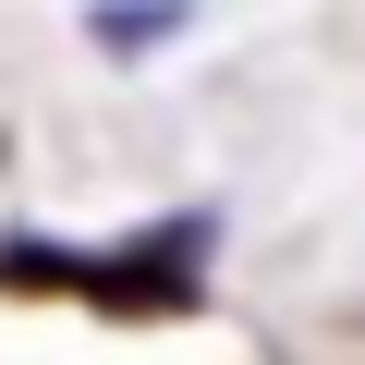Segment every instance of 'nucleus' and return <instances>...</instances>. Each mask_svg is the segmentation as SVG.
I'll return each mask as SVG.
<instances>
[{"mask_svg":"<svg viewBox=\"0 0 365 365\" xmlns=\"http://www.w3.org/2000/svg\"><path fill=\"white\" fill-rule=\"evenodd\" d=\"M195 268H207V220H158L134 244H37V232L0 244V292H73V304H110V317L195 304Z\"/></svg>","mask_w":365,"mask_h":365,"instance_id":"f257e3e1","label":"nucleus"}]
</instances>
